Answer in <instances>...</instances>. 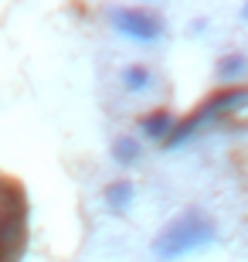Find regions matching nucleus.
Masks as SVG:
<instances>
[{"mask_svg": "<svg viewBox=\"0 0 248 262\" xmlns=\"http://www.w3.org/2000/svg\"><path fill=\"white\" fill-rule=\"evenodd\" d=\"M214 238H218L214 218H211L208 211H200V208H187V211H181L156 238H153V255L163 259V262H177V259H184V255L204 252Z\"/></svg>", "mask_w": 248, "mask_h": 262, "instance_id": "obj_1", "label": "nucleus"}, {"mask_svg": "<svg viewBox=\"0 0 248 262\" xmlns=\"http://www.w3.org/2000/svg\"><path fill=\"white\" fill-rule=\"evenodd\" d=\"M241 106H248V85H224V89H218V92L208 96L200 106H194L184 119H177V129H173V136H170L167 146H170V150L184 146L187 140H194L200 129H208L211 123H218V119L231 116V113H238Z\"/></svg>", "mask_w": 248, "mask_h": 262, "instance_id": "obj_2", "label": "nucleus"}, {"mask_svg": "<svg viewBox=\"0 0 248 262\" xmlns=\"http://www.w3.org/2000/svg\"><path fill=\"white\" fill-rule=\"evenodd\" d=\"M105 17L112 24L119 38L133 41V45H156L163 38V17L153 14L150 7H109Z\"/></svg>", "mask_w": 248, "mask_h": 262, "instance_id": "obj_3", "label": "nucleus"}, {"mask_svg": "<svg viewBox=\"0 0 248 262\" xmlns=\"http://www.w3.org/2000/svg\"><path fill=\"white\" fill-rule=\"evenodd\" d=\"M173 129H177V116L173 113H167V109H153V113H146L143 123H140V133H143V140H150V143H170Z\"/></svg>", "mask_w": 248, "mask_h": 262, "instance_id": "obj_4", "label": "nucleus"}, {"mask_svg": "<svg viewBox=\"0 0 248 262\" xmlns=\"http://www.w3.org/2000/svg\"><path fill=\"white\" fill-rule=\"evenodd\" d=\"M133 198H136V187L129 184V181H112V184L105 187L102 201H105V208H109V211L123 214L126 208H129V204H133Z\"/></svg>", "mask_w": 248, "mask_h": 262, "instance_id": "obj_5", "label": "nucleus"}, {"mask_svg": "<svg viewBox=\"0 0 248 262\" xmlns=\"http://www.w3.org/2000/svg\"><path fill=\"white\" fill-rule=\"evenodd\" d=\"M119 78H123V89H126V92H133V96L146 92V89L156 82V78H153V72L146 65H140V61H136V65H126Z\"/></svg>", "mask_w": 248, "mask_h": 262, "instance_id": "obj_6", "label": "nucleus"}, {"mask_svg": "<svg viewBox=\"0 0 248 262\" xmlns=\"http://www.w3.org/2000/svg\"><path fill=\"white\" fill-rule=\"evenodd\" d=\"M248 72V58L238 55V51H231L224 58L218 61V78L221 82H228V85H241V75Z\"/></svg>", "mask_w": 248, "mask_h": 262, "instance_id": "obj_7", "label": "nucleus"}, {"mask_svg": "<svg viewBox=\"0 0 248 262\" xmlns=\"http://www.w3.org/2000/svg\"><path fill=\"white\" fill-rule=\"evenodd\" d=\"M143 154V143L136 140V136H116L112 140V160L119 167H133Z\"/></svg>", "mask_w": 248, "mask_h": 262, "instance_id": "obj_8", "label": "nucleus"}, {"mask_svg": "<svg viewBox=\"0 0 248 262\" xmlns=\"http://www.w3.org/2000/svg\"><path fill=\"white\" fill-rule=\"evenodd\" d=\"M241 17H245V20H248V4H245V7H241Z\"/></svg>", "mask_w": 248, "mask_h": 262, "instance_id": "obj_9", "label": "nucleus"}]
</instances>
